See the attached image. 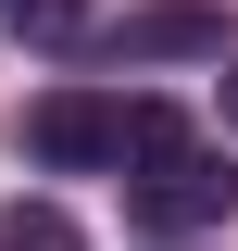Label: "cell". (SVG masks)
Wrapping results in <instances>:
<instances>
[{
    "instance_id": "obj_1",
    "label": "cell",
    "mask_w": 238,
    "mask_h": 251,
    "mask_svg": "<svg viewBox=\"0 0 238 251\" xmlns=\"http://www.w3.org/2000/svg\"><path fill=\"white\" fill-rule=\"evenodd\" d=\"M238 214V176H226V151H201V138H163V151H138L125 163V226H150V239H188V226H226Z\"/></svg>"
},
{
    "instance_id": "obj_2",
    "label": "cell",
    "mask_w": 238,
    "mask_h": 251,
    "mask_svg": "<svg viewBox=\"0 0 238 251\" xmlns=\"http://www.w3.org/2000/svg\"><path fill=\"white\" fill-rule=\"evenodd\" d=\"M25 151L50 163V176H100V163L138 151V100H113V88H50V100H25Z\"/></svg>"
},
{
    "instance_id": "obj_3",
    "label": "cell",
    "mask_w": 238,
    "mask_h": 251,
    "mask_svg": "<svg viewBox=\"0 0 238 251\" xmlns=\"http://www.w3.org/2000/svg\"><path fill=\"white\" fill-rule=\"evenodd\" d=\"M0 251H88V226L63 214V201H13L0 214Z\"/></svg>"
},
{
    "instance_id": "obj_4",
    "label": "cell",
    "mask_w": 238,
    "mask_h": 251,
    "mask_svg": "<svg viewBox=\"0 0 238 251\" xmlns=\"http://www.w3.org/2000/svg\"><path fill=\"white\" fill-rule=\"evenodd\" d=\"M201 38H213L201 0H163V13H138V25H125V50H201Z\"/></svg>"
},
{
    "instance_id": "obj_5",
    "label": "cell",
    "mask_w": 238,
    "mask_h": 251,
    "mask_svg": "<svg viewBox=\"0 0 238 251\" xmlns=\"http://www.w3.org/2000/svg\"><path fill=\"white\" fill-rule=\"evenodd\" d=\"M0 13H13L25 38H75V25H88V0H0Z\"/></svg>"
},
{
    "instance_id": "obj_6",
    "label": "cell",
    "mask_w": 238,
    "mask_h": 251,
    "mask_svg": "<svg viewBox=\"0 0 238 251\" xmlns=\"http://www.w3.org/2000/svg\"><path fill=\"white\" fill-rule=\"evenodd\" d=\"M226 126H238V75H226Z\"/></svg>"
}]
</instances>
